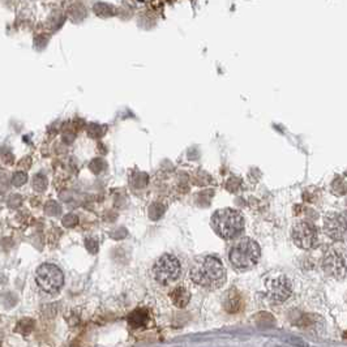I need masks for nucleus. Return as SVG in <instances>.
Segmentation results:
<instances>
[{
    "instance_id": "0eeeda50",
    "label": "nucleus",
    "mask_w": 347,
    "mask_h": 347,
    "mask_svg": "<svg viewBox=\"0 0 347 347\" xmlns=\"http://www.w3.org/2000/svg\"><path fill=\"white\" fill-rule=\"evenodd\" d=\"M322 269L330 277L337 279H343L346 276V255L345 251L330 249L325 253L322 260Z\"/></svg>"
},
{
    "instance_id": "9d476101",
    "label": "nucleus",
    "mask_w": 347,
    "mask_h": 347,
    "mask_svg": "<svg viewBox=\"0 0 347 347\" xmlns=\"http://www.w3.org/2000/svg\"><path fill=\"white\" fill-rule=\"evenodd\" d=\"M150 321V314L144 308H139V310L133 311L132 313L128 316V324L129 327L133 329H140V328L146 327Z\"/></svg>"
},
{
    "instance_id": "39448f33",
    "label": "nucleus",
    "mask_w": 347,
    "mask_h": 347,
    "mask_svg": "<svg viewBox=\"0 0 347 347\" xmlns=\"http://www.w3.org/2000/svg\"><path fill=\"white\" fill-rule=\"evenodd\" d=\"M35 281L43 291L49 294L58 293L64 283V276L54 264H42L35 272Z\"/></svg>"
},
{
    "instance_id": "2eb2a0df",
    "label": "nucleus",
    "mask_w": 347,
    "mask_h": 347,
    "mask_svg": "<svg viewBox=\"0 0 347 347\" xmlns=\"http://www.w3.org/2000/svg\"><path fill=\"white\" fill-rule=\"evenodd\" d=\"M77 222H79V218L74 214H68L63 218V226L66 227H73L77 225Z\"/></svg>"
},
{
    "instance_id": "f3484780",
    "label": "nucleus",
    "mask_w": 347,
    "mask_h": 347,
    "mask_svg": "<svg viewBox=\"0 0 347 347\" xmlns=\"http://www.w3.org/2000/svg\"><path fill=\"white\" fill-rule=\"evenodd\" d=\"M85 245H87V251L91 253H95L97 251H98V244H97V242L93 239H87V243H85Z\"/></svg>"
},
{
    "instance_id": "f03ea898",
    "label": "nucleus",
    "mask_w": 347,
    "mask_h": 347,
    "mask_svg": "<svg viewBox=\"0 0 347 347\" xmlns=\"http://www.w3.org/2000/svg\"><path fill=\"white\" fill-rule=\"evenodd\" d=\"M211 228L222 239H234L243 232L244 218L239 211L234 209H221L211 217Z\"/></svg>"
},
{
    "instance_id": "20e7f679",
    "label": "nucleus",
    "mask_w": 347,
    "mask_h": 347,
    "mask_svg": "<svg viewBox=\"0 0 347 347\" xmlns=\"http://www.w3.org/2000/svg\"><path fill=\"white\" fill-rule=\"evenodd\" d=\"M182 274L180 261L171 253H166L156 261L153 266V276L161 285H170L176 281Z\"/></svg>"
},
{
    "instance_id": "423d86ee",
    "label": "nucleus",
    "mask_w": 347,
    "mask_h": 347,
    "mask_svg": "<svg viewBox=\"0 0 347 347\" xmlns=\"http://www.w3.org/2000/svg\"><path fill=\"white\" fill-rule=\"evenodd\" d=\"M291 238L296 247L302 249H312L318 243L317 227L310 221H299L293 226Z\"/></svg>"
},
{
    "instance_id": "6e6552de",
    "label": "nucleus",
    "mask_w": 347,
    "mask_h": 347,
    "mask_svg": "<svg viewBox=\"0 0 347 347\" xmlns=\"http://www.w3.org/2000/svg\"><path fill=\"white\" fill-rule=\"evenodd\" d=\"M266 294L269 299H272L276 303H283L290 297L293 293V285L286 276H277V277L270 278L266 285Z\"/></svg>"
},
{
    "instance_id": "f8f14e48",
    "label": "nucleus",
    "mask_w": 347,
    "mask_h": 347,
    "mask_svg": "<svg viewBox=\"0 0 347 347\" xmlns=\"http://www.w3.org/2000/svg\"><path fill=\"white\" fill-rule=\"evenodd\" d=\"M34 329V321L32 318H22L21 321H18L16 328L17 333L21 334H28Z\"/></svg>"
},
{
    "instance_id": "dca6fc26",
    "label": "nucleus",
    "mask_w": 347,
    "mask_h": 347,
    "mask_svg": "<svg viewBox=\"0 0 347 347\" xmlns=\"http://www.w3.org/2000/svg\"><path fill=\"white\" fill-rule=\"evenodd\" d=\"M25 182H26V175H25L24 173L15 174V176H13L12 179V183L15 186L20 187L22 186V184H25Z\"/></svg>"
},
{
    "instance_id": "7ed1b4c3",
    "label": "nucleus",
    "mask_w": 347,
    "mask_h": 347,
    "mask_svg": "<svg viewBox=\"0 0 347 347\" xmlns=\"http://www.w3.org/2000/svg\"><path fill=\"white\" fill-rule=\"evenodd\" d=\"M260 255V245L251 238H243L230 249L228 259L235 269L248 270L259 262Z\"/></svg>"
},
{
    "instance_id": "9b49d317",
    "label": "nucleus",
    "mask_w": 347,
    "mask_h": 347,
    "mask_svg": "<svg viewBox=\"0 0 347 347\" xmlns=\"http://www.w3.org/2000/svg\"><path fill=\"white\" fill-rule=\"evenodd\" d=\"M170 297H171V302L174 303V306L178 307V308H184V307L190 303L191 294L186 287L179 286V287H176V289H174L173 291H171Z\"/></svg>"
},
{
    "instance_id": "ddd939ff",
    "label": "nucleus",
    "mask_w": 347,
    "mask_h": 347,
    "mask_svg": "<svg viewBox=\"0 0 347 347\" xmlns=\"http://www.w3.org/2000/svg\"><path fill=\"white\" fill-rule=\"evenodd\" d=\"M45 211L46 214L49 215H58L60 213V207L55 201H49V203L46 204Z\"/></svg>"
},
{
    "instance_id": "1a4fd4ad",
    "label": "nucleus",
    "mask_w": 347,
    "mask_h": 347,
    "mask_svg": "<svg viewBox=\"0 0 347 347\" xmlns=\"http://www.w3.org/2000/svg\"><path fill=\"white\" fill-rule=\"evenodd\" d=\"M324 231L330 239L343 242L346 239V215L330 213L324 218Z\"/></svg>"
},
{
    "instance_id": "4468645a",
    "label": "nucleus",
    "mask_w": 347,
    "mask_h": 347,
    "mask_svg": "<svg viewBox=\"0 0 347 347\" xmlns=\"http://www.w3.org/2000/svg\"><path fill=\"white\" fill-rule=\"evenodd\" d=\"M34 190L38 191V192H42V191H45L46 186H47V182H46L45 176H42V175H37L35 178H34Z\"/></svg>"
},
{
    "instance_id": "f257e3e1",
    "label": "nucleus",
    "mask_w": 347,
    "mask_h": 347,
    "mask_svg": "<svg viewBox=\"0 0 347 347\" xmlns=\"http://www.w3.org/2000/svg\"><path fill=\"white\" fill-rule=\"evenodd\" d=\"M190 277L193 283L200 287L217 290L225 285L227 279V272L217 257L204 256L198 259L191 268Z\"/></svg>"
}]
</instances>
